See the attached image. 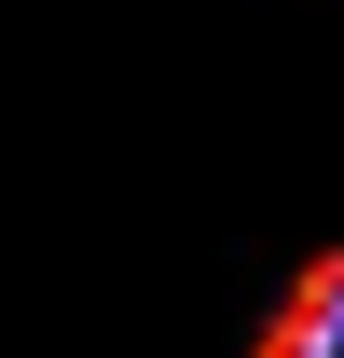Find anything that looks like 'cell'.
Segmentation results:
<instances>
[{
	"instance_id": "cell-1",
	"label": "cell",
	"mask_w": 344,
	"mask_h": 358,
	"mask_svg": "<svg viewBox=\"0 0 344 358\" xmlns=\"http://www.w3.org/2000/svg\"><path fill=\"white\" fill-rule=\"evenodd\" d=\"M261 358H344V248L289 275V303L261 317Z\"/></svg>"
}]
</instances>
